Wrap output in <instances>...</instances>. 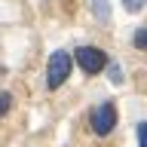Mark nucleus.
<instances>
[{
    "instance_id": "nucleus-1",
    "label": "nucleus",
    "mask_w": 147,
    "mask_h": 147,
    "mask_svg": "<svg viewBox=\"0 0 147 147\" xmlns=\"http://www.w3.org/2000/svg\"><path fill=\"white\" fill-rule=\"evenodd\" d=\"M71 71H74V55L67 49H55L49 55V61H46V89L49 92L61 89L67 83V77H71Z\"/></svg>"
},
{
    "instance_id": "nucleus-7",
    "label": "nucleus",
    "mask_w": 147,
    "mask_h": 147,
    "mask_svg": "<svg viewBox=\"0 0 147 147\" xmlns=\"http://www.w3.org/2000/svg\"><path fill=\"white\" fill-rule=\"evenodd\" d=\"M9 107H12V95L3 89V92H0V117H6V113H9Z\"/></svg>"
},
{
    "instance_id": "nucleus-3",
    "label": "nucleus",
    "mask_w": 147,
    "mask_h": 147,
    "mask_svg": "<svg viewBox=\"0 0 147 147\" xmlns=\"http://www.w3.org/2000/svg\"><path fill=\"white\" fill-rule=\"evenodd\" d=\"M92 132H95V135H110V132H113V129H117V104H113V101H101L98 107L92 110Z\"/></svg>"
},
{
    "instance_id": "nucleus-9",
    "label": "nucleus",
    "mask_w": 147,
    "mask_h": 147,
    "mask_svg": "<svg viewBox=\"0 0 147 147\" xmlns=\"http://www.w3.org/2000/svg\"><path fill=\"white\" fill-rule=\"evenodd\" d=\"M138 147H147V123H138Z\"/></svg>"
},
{
    "instance_id": "nucleus-5",
    "label": "nucleus",
    "mask_w": 147,
    "mask_h": 147,
    "mask_svg": "<svg viewBox=\"0 0 147 147\" xmlns=\"http://www.w3.org/2000/svg\"><path fill=\"white\" fill-rule=\"evenodd\" d=\"M107 80L113 83V86H119V83L126 80V77H123V67H119V64H113V61L107 64Z\"/></svg>"
},
{
    "instance_id": "nucleus-4",
    "label": "nucleus",
    "mask_w": 147,
    "mask_h": 147,
    "mask_svg": "<svg viewBox=\"0 0 147 147\" xmlns=\"http://www.w3.org/2000/svg\"><path fill=\"white\" fill-rule=\"evenodd\" d=\"M92 12L98 16V22H107L110 18V3L107 0H92Z\"/></svg>"
},
{
    "instance_id": "nucleus-6",
    "label": "nucleus",
    "mask_w": 147,
    "mask_h": 147,
    "mask_svg": "<svg viewBox=\"0 0 147 147\" xmlns=\"http://www.w3.org/2000/svg\"><path fill=\"white\" fill-rule=\"evenodd\" d=\"M132 43H135V49H144L147 52V28H138L135 37H132Z\"/></svg>"
},
{
    "instance_id": "nucleus-8",
    "label": "nucleus",
    "mask_w": 147,
    "mask_h": 147,
    "mask_svg": "<svg viewBox=\"0 0 147 147\" xmlns=\"http://www.w3.org/2000/svg\"><path fill=\"white\" fill-rule=\"evenodd\" d=\"M147 6V0H123V9L126 12H141Z\"/></svg>"
},
{
    "instance_id": "nucleus-2",
    "label": "nucleus",
    "mask_w": 147,
    "mask_h": 147,
    "mask_svg": "<svg viewBox=\"0 0 147 147\" xmlns=\"http://www.w3.org/2000/svg\"><path fill=\"white\" fill-rule=\"evenodd\" d=\"M74 61H77V67H83V74L95 77V74H104V71H107L110 58L104 55V49H98V46H77Z\"/></svg>"
}]
</instances>
